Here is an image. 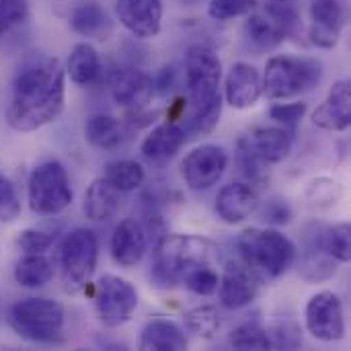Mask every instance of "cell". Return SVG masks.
<instances>
[{
    "label": "cell",
    "mask_w": 351,
    "mask_h": 351,
    "mask_svg": "<svg viewBox=\"0 0 351 351\" xmlns=\"http://www.w3.org/2000/svg\"><path fill=\"white\" fill-rule=\"evenodd\" d=\"M66 103V74L58 58L27 64L14 78L6 121L16 132H35L56 121Z\"/></svg>",
    "instance_id": "6da1fadb"
},
{
    "label": "cell",
    "mask_w": 351,
    "mask_h": 351,
    "mask_svg": "<svg viewBox=\"0 0 351 351\" xmlns=\"http://www.w3.org/2000/svg\"><path fill=\"white\" fill-rule=\"evenodd\" d=\"M222 62L206 45H191L185 53V82L189 93V125L195 134H210L222 115Z\"/></svg>",
    "instance_id": "7a4b0ae2"
},
{
    "label": "cell",
    "mask_w": 351,
    "mask_h": 351,
    "mask_svg": "<svg viewBox=\"0 0 351 351\" xmlns=\"http://www.w3.org/2000/svg\"><path fill=\"white\" fill-rule=\"evenodd\" d=\"M220 259V247L206 237L167 234L154 249V278L165 286H175L189 271L216 267Z\"/></svg>",
    "instance_id": "3957f363"
},
{
    "label": "cell",
    "mask_w": 351,
    "mask_h": 351,
    "mask_svg": "<svg viewBox=\"0 0 351 351\" xmlns=\"http://www.w3.org/2000/svg\"><path fill=\"white\" fill-rule=\"evenodd\" d=\"M245 265L259 280H278L296 263V245L271 228H247L237 239Z\"/></svg>",
    "instance_id": "277c9868"
},
{
    "label": "cell",
    "mask_w": 351,
    "mask_h": 351,
    "mask_svg": "<svg viewBox=\"0 0 351 351\" xmlns=\"http://www.w3.org/2000/svg\"><path fill=\"white\" fill-rule=\"evenodd\" d=\"M8 325L25 341L53 346L64 339L66 313L56 300L25 298L12 304L8 313Z\"/></svg>",
    "instance_id": "5b68a950"
},
{
    "label": "cell",
    "mask_w": 351,
    "mask_h": 351,
    "mask_svg": "<svg viewBox=\"0 0 351 351\" xmlns=\"http://www.w3.org/2000/svg\"><path fill=\"white\" fill-rule=\"evenodd\" d=\"M263 93L274 101H284L313 90L323 78V66L317 60L274 56L265 64Z\"/></svg>",
    "instance_id": "8992f818"
},
{
    "label": "cell",
    "mask_w": 351,
    "mask_h": 351,
    "mask_svg": "<svg viewBox=\"0 0 351 351\" xmlns=\"http://www.w3.org/2000/svg\"><path fill=\"white\" fill-rule=\"evenodd\" d=\"M70 177L62 162L47 160L33 169L27 183L29 208L37 216H56L62 214L72 204Z\"/></svg>",
    "instance_id": "52a82bcc"
},
{
    "label": "cell",
    "mask_w": 351,
    "mask_h": 351,
    "mask_svg": "<svg viewBox=\"0 0 351 351\" xmlns=\"http://www.w3.org/2000/svg\"><path fill=\"white\" fill-rule=\"evenodd\" d=\"M99 259V241L93 230L88 228H74L70 230L62 245H60V267H62V282L68 292L82 290L95 269Z\"/></svg>",
    "instance_id": "ba28073f"
},
{
    "label": "cell",
    "mask_w": 351,
    "mask_h": 351,
    "mask_svg": "<svg viewBox=\"0 0 351 351\" xmlns=\"http://www.w3.org/2000/svg\"><path fill=\"white\" fill-rule=\"evenodd\" d=\"M138 308L136 288L119 276H103L95 288V311L105 327L125 325Z\"/></svg>",
    "instance_id": "9c48e42d"
},
{
    "label": "cell",
    "mask_w": 351,
    "mask_h": 351,
    "mask_svg": "<svg viewBox=\"0 0 351 351\" xmlns=\"http://www.w3.org/2000/svg\"><path fill=\"white\" fill-rule=\"evenodd\" d=\"M304 323L315 339L325 343L341 341L346 337V315L339 296L329 290L315 294L306 302Z\"/></svg>",
    "instance_id": "30bf717a"
},
{
    "label": "cell",
    "mask_w": 351,
    "mask_h": 351,
    "mask_svg": "<svg viewBox=\"0 0 351 351\" xmlns=\"http://www.w3.org/2000/svg\"><path fill=\"white\" fill-rule=\"evenodd\" d=\"M228 169V152L216 144L193 148L181 162V175L193 191L214 187Z\"/></svg>",
    "instance_id": "8fae6325"
},
{
    "label": "cell",
    "mask_w": 351,
    "mask_h": 351,
    "mask_svg": "<svg viewBox=\"0 0 351 351\" xmlns=\"http://www.w3.org/2000/svg\"><path fill=\"white\" fill-rule=\"evenodd\" d=\"M308 37L317 47L333 49L346 25L343 0H308Z\"/></svg>",
    "instance_id": "7c38bea8"
},
{
    "label": "cell",
    "mask_w": 351,
    "mask_h": 351,
    "mask_svg": "<svg viewBox=\"0 0 351 351\" xmlns=\"http://www.w3.org/2000/svg\"><path fill=\"white\" fill-rule=\"evenodd\" d=\"M119 23L140 39H152L162 27V0H115Z\"/></svg>",
    "instance_id": "4fadbf2b"
},
{
    "label": "cell",
    "mask_w": 351,
    "mask_h": 351,
    "mask_svg": "<svg viewBox=\"0 0 351 351\" xmlns=\"http://www.w3.org/2000/svg\"><path fill=\"white\" fill-rule=\"evenodd\" d=\"M259 288H261V280L247 265L230 263L220 276V284H218L220 304L228 311L245 308L259 296Z\"/></svg>",
    "instance_id": "5bb4252c"
},
{
    "label": "cell",
    "mask_w": 351,
    "mask_h": 351,
    "mask_svg": "<svg viewBox=\"0 0 351 351\" xmlns=\"http://www.w3.org/2000/svg\"><path fill=\"white\" fill-rule=\"evenodd\" d=\"M111 97L117 105L128 109H142L150 103L154 95L152 78L138 68H119L109 80Z\"/></svg>",
    "instance_id": "9a60e30c"
},
{
    "label": "cell",
    "mask_w": 351,
    "mask_h": 351,
    "mask_svg": "<svg viewBox=\"0 0 351 351\" xmlns=\"http://www.w3.org/2000/svg\"><path fill=\"white\" fill-rule=\"evenodd\" d=\"M226 103L234 109H249L257 105L263 95V78L259 70L247 62H237L224 82Z\"/></svg>",
    "instance_id": "2e32d148"
},
{
    "label": "cell",
    "mask_w": 351,
    "mask_h": 351,
    "mask_svg": "<svg viewBox=\"0 0 351 351\" xmlns=\"http://www.w3.org/2000/svg\"><path fill=\"white\" fill-rule=\"evenodd\" d=\"M313 123L325 132H346L351 123L350 80H337L327 99L313 111Z\"/></svg>",
    "instance_id": "e0dca14e"
},
{
    "label": "cell",
    "mask_w": 351,
    "mask_h": 351,
    "mask_svg": "<svg viewBox=\"0 0 351 351\" xmlns=\"http://www.w3.org/2000/svg\"><path fill=\"white\" fill-rule=\"evenodd\" d=\"M261 202L249 183H230L216 195V214L224 224H241L259 210Z\"/></svg>",
    "instance_id": "ac0fdd59"
},
{
    "label": "cell",
    "mask_w": 351,
    "mask_h": 351,
    "mask_svg": "<svg viewBox=\"0 0 351 351\" xmlns=\"http://www.w3.org/2000/svg\"><path fill=\"white\" fill-rule=\"evenodd\" d=\"M146 230L140 222L125 218L121 220L111 237V257L121 267H134L146 253Z\"/></svg>",
    "instance_id": "d6986e66"
},
{
    "label": "cell",
    "mask_w": 351,
    "mask_h": 351,
    "mask_svg": "<svg viewBox=\"0 0 351 351\" xmlns=\"http://www.w3.org/2000/svg\"><path fill=\"white\" fill-rule=\"evenodd\" d=\"M185 130L179 121L167 119L165 123L156 125L142 142V154L152 162H167L171 160L185 144Z\"/></svg>",
    "instance_id": "ffe728a7"
},
{
    "label": "cell",
    "mask_w": 351,
    "mask_h": 351,
    "mask_svg": "<svg viewBox=\"0 0 351 351\" xmlns=\"http://www.w3.org/2000/svg\"><path fill=\"white\" fill-rule=\"evenodd\" d=\"M123 191H119L115 185H111L105 177L95 179L86 193H84V202H82V212L88 220L95 222H103L109 220L117 214V210L121 208L123 202Z\"/></svg>",
    "instance_id": "44dd1931"
},
{
    "label": "cell",
    "mask_w": 351,
    "mask_h": 351,
    "mask_svg": "<svg viewBox=\"0 0 351 351\" xmlns=\"http://www.w3.org/2000/svg\"><path fill=\"white\" fill-rule=\"evenodd\" d=\"M70 27L88 39L95 41H107L113 35V21L105 12V8L93 0L80 2L70 12Z\"/></svg>",
    "instance_id": "7402d4cb"
},
{
    "label": "cell",
    "mask_w": 351,
    "mask_h": 351,
    "mask_svg": "<svg viewBox=\"0 0 351 351\" xmlns=\"http://www.w3.org/2000/svg\"><path fill=\"white\" fill-rule=\"evenodd\" d=\"M321 234H323V230L313 234L311 243L306 245L300 267H298L300 278L308 284H321V282L331 280L339 271V265H341L335 257H331L327 253V249L323 247Z\"/></svg>",
    "instance_id": "603a6c76"
},
{
    "label": "cell",
    "mask_w": 351,
    "mask_h": 351,
    "mask_svg": "<svg viewBox=\"0 0 351 351\" xmlns=\"http://www.w3.org/2000/svg\"><path fill=\"white\" fill-rule=\"evenodd\" d=\"M245 140L269 165L282 162L292 152V134L286 128H255Z\"/></svg>",
    "instance_id": "cb8c5ba5"
},
{
    "label": "cell",
    "mask_w": 351,
    "mask_h": 351,
    "mask_svg": "<svg viewBox=\"0 0 351 351\" xmlns=\"http://www.w3.org/2000/svg\"><path fill=\"white\" fill-rule=\"evenodd\" d=\"M187 346L183 329L167 319L150 321L140 335V350L146 351H181L187 350Z\"/></svg>",
    "instance_id": "d4e9b609"
},
{
    "label": "cell",
    "mask_w": 351,
    "mask_h": 351,
    "mask_svg": "<svg viewBox=\"0 0 351 351\" xmlns=\"http://www.w3.org/2000/svg\"><path fill=\"white\" fill-rule=\"evenodd\" d=\"M66 72L70 80L78 86H93L101 80L103 64L99 58V51L90 43H78L70 51Z\"/></svg>",
    "instance_id": "484cf974"
},
{
    "label": "cell",
    "mask_w": 351,
    "mask_h": 351,
    "mask_svg": "<svg viewBox=\"0 0 351 351\" xmlns=\"http://www.w3.org/2000/svg\"><path fill=\"white\" fill-rule=\"evenodd\" d=\"M84 136H86L88 144H93L99 150H115L128 140L130 128L123 121H119L117 117L95 115L86 121Z\"/></svg>",
    "instance_id": "4316f807"
},
{
    "label": "cell",
    "mask_w": 351,
    "mask_h": 351,
    "mask_svg": "<svg viewBox=\"0 0 351 351\" xmlns=\"http://www.w3.org/2000/svg\"><path fill=\"white\" fill-rule=\"evenodd\" d=\"M245 33L249 37V41L253 45H257L259 49H274L278 47L286 33L284 29L274 21V16H265V14H251L245 23Z\"/></svg>",
    "instance_id": "83f0119b"
},
{
    "label": "cell",
    "mask_w": 351,
    "mask_h": 351,
    "mask_svg": "<svg viewBox=\"0 0 351 351\" xmlns=\"http://www.w3.org/2000/svg\"><path fill=\"white\" fill-rule=\"evenodd\" d=\"M53 278V265L45 255H25L14 267V280L23 288H41Z\"/></svg>",
    "instance_id": "f1b7e54d"
},
{
    "label": "cell",
    "mask_w": 351,
    "mask_h": 351,
    "mask_svg": "<svg viewBox=\"0 0 351 351\" xmlns=\"http://www.w3.org/2000/svg\"><path fill=\"white\" fill-rule=\"evenodd\" d=\"M105 179L111 185H115L119 191L132 193L140 185H144L146 173H144V167L140 162L123 158V160H113L105 167Z\"/></svg>",
    "instance_id": "f546056e"
},
{
    "label": "cell",
    "mask_w": 351,
    "mask_h": 351,
    "mask_svg": "<svg viewBox=\"0 0 351 351\" xmlns=\"http://www.w3.org/2000/svg\"><path fill=\"white\" fill-rule=\"evenodd\" d=\"M237 167L241 171V175L249 181V183H265L269 179V162H265L245 140V136L239 140L237 146Z\"/></svg>",
    "instance_id": "4dcf8cb0"
},
{
    "label": "cell",
    "mask_w": 351,
    "mask_h": 351,
    "mask_svg": "<svg viewBox=\"0 0 351 351\" xmlns=\"http://www.w3.org/2000/svg\"><path fill=\"white\" fill-rule=\"evenodd\" d=\"M185 327L202 339H214L220 331V313L214 306H197L183 317Z\"/></svg>",
    "instance_id": "1f68e13d"
},
{
    "label": "cell",
    "mask_w": 351,
    "mask_h": 351,
    "mask_svg": "<svg viewBox=\"0 0 351 351\" xmlns=\"http://www.w3.org/2000/svg\"><path fill=\"white\" fill-rule=\"evenodd\" d=\"M228 343H230V348L241 351L271 350V337H269L267 331H265L263 327H259L257 323L239 325V327L228 335Z\"/></svg>",
    "instance_id": "d6a6232c"
},
{
    "label": "cell",
    "mask_w": 351,
    "mask_h": 351,
    "mask_svg": "<svg viewBox=\"0 0 351 351\" xmlns=\"http://www.w3.org/2000/svg\"><path fill=\"white\" fill-rule=\"evenodd\" d=\"M323 247L331 257H335L339 263H348L351 257V228L348 222L335 224L331 228H325L321 234Z\"/></svg>",
    "instance_id": "836d02e7"
},
{
    "label": "cell",
    "mask_w": 351,
    "mask_h": 351,
    "mask_svg": "<svg viewBox=\"0 0 351 351\" xmlns=\"http://www.w3.org/2000/svg\"><path fill=\"white\" fill-rule=\"evenodd\" d=\"M218 284L220 276L214 267H197L181 280V286L197 296H214L218 292Z\"/></svg>",
    "instance_id": "e575fe53"
},
{
    "label": "cell",
    "mask_w": 351,
    "mask_h": 351,
    "mask_svg": "<svg viewBox=\"0 0 351 351\" xmlns=\"http://www.w3.org/2000/svg\"><path fill=\"white\" fill-rule=\"evenodd\" d=\"M255 6H257V0H210L208 14L214 21H230L237 16L251 14Z\"/></svg>",
    "instance_id": "d590c367"
},
{
    "label": "cell",
    "mask_w": 351,
    "mask_h": 351,
    "mask_svg": "<svg viewBox=\"0 0 351 351\" xmlns=\"http://www.w3.org/2000/svg\"><path fill=\"white\" fill-rule=\"evenodd\" d=\"M29 19L27 0H0V41L8 31Z\"/></svg>",
    "instance_id": "8d00e7d4"
},
{
    "label": "cell",
    "mask_w": 351,
    "mask_h": 351,
    "mask_svg": "<svg viewBox=\"0 0 351 351\" xmlns=\"http://www.w3.org/2000/svg\"><path fill=\"white\" fill-rule=\"evenodd\" d=\"M53 243H56V234L37 228H27L16 239V245L25 255H45L53 247Z\"/></svg>",
    "instance_id": "74e56055"
},
{
    "label": "cell",
    "mask_w": 351,
    "mask_h": 351,
    "mask_svg": "<svg viewBox=\"0 0 351 351\" xmlns=\"http://www.w3.org/2000/svg\"><path fill=\"white\" fill-rule=\"evenodd\" d=\"M21 216V202L14 185L0 177V222H14Z\"/></svg>",
    "instance_id": "f35d334b"
},
{
    "label": "cell",
    "mask_w": 351,
    "mask_h": 351,
    "mask_svg": "<svg viewBox=\"0 0 351 351\" xmlns=\"http://www.w3.org/2000/svg\"><path fill=\"white\" fill-rule=\"evenodd\" d=\"M306 113V103L298 101V103H276L269 109V117L278 123H282L284 128H296L302 117Z\"/></svg>",
    "instance_id": "ab89813d"
},
{
    "label": "cell",
    "mask_w": 351,
    "mask_h": 351,
    "mask_svg": "<svg viewBox=\"0 0 351 351\" xmlns=\"http://www.w3.org/2000/svg\"><path fill=\"white\" fill-rule=\"evenodd\" d=\"M263 220L271 224H288L292 220V210L282 199H271L263 208Z\"/></svg>",
    "instance_id": "60d3db41"
},
{
    "label": "cell",
    "mask_w": 351,
    "mask_h": 351,
    "mask_svg": "<svg viewBox=\"0 0 351 351\" xmlns=\"http://www.w3.org/2000/svg\"><path fill=\"white\" fill-rule=\"evenodd\" d=\"M276 341H271V348H298L302 343V337H300V329L294 325V323H284L278 327V333H276Z\"/></svg>",
    "instance_id": "b9f144b4"
},
{
    "label": "cell",
    "mask_w": 351,
    "mask_h": 351,
    "mask_svg": "<svg viewBox=\"0 0 351 351\" xmlns=\"http://www.w3.org/2000/svg\"><path fill=\"white\" fill-rule=\"evenodd\" d=\"M274 2H288V0H274Z\"/></svg>",
    "instance_id": "7bdbcfd3"
}]
</instances>
